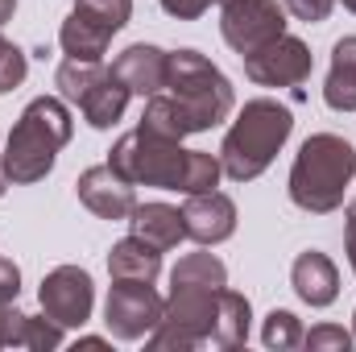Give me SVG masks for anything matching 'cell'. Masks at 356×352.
Returning a JSON list of instances; mask_svg holds the SVG:
<instances>
[{"mask_svg":"<svg viewBox=\"0 0 356 352\" xmlns=\"http://www.w3.org/2000/svg\"><path fill=\"white\" fill-rule=\"evenodd\" d=\"M108 166L116 175H124L133 186H162V191H182V195H203L216 191V182L224 175L216 154L203 150H182V141L154 137L145 129L124 133L112 154Z\"/></svg>","mask_w":356,"mask_h":352,"instance_id":"cell-1","label":"cell"},{"mask_svg":"<svg viewBox=\"0 0 356 352\" xmlns=\"http://www.w3.org/2000/svg\"><path fill=\"white\" fill-rule=\"evenodd\" d=\"M290 133H294V116H290L286 104H277V99H249L236 112V120H232V129H228V137L220 145L224 175L232 182L261 178L269 170V162L277 158V150L290 141Z\"/></svg>","mask_w":356,"mask_h":352,"instance_id":"cell-2","label":"cell"},{"mask_svg":"<svg viewBox=\"0 0 356 352\" xmlns=\"http://www.w3.org/2000/svg\"><path fill=\"white\" fill-rule=\"evenodd\" d=\"M356 175V150L336 133H315L298 145L290 166V199L311 216H327L344 203Z\"/></svg>","mask_w":356,"mask_h":352,"instance_id":"cell-3","label":"cell"},{"mask_svg":"<svg viewBox=\"0 0 356 352\" xmlns=\"http://www.w3.org/2000/svg\"><path fill=\"white\" fill-rule=\"evenodd\" d=\"M71 129L75 125H71L67 104L54 99V95H38L21 112L13 133H8V145H4V175H8V182L25 186V182H38V178L50 175L58 150L71 141Z\"/></svg>","mask_w":356,"mask_h":352,"instance_id":"cell-4","label":"cell"},{"mask_svg":"<svg viewBox=\"0 0 356 352\" xmlns=\"http://www.w3.org/2000/svg\"><path fill=\"white\" fill-rule=\"evenodd\" d=\"M162 91L175 95V104L186 112L195 133L216 129L236 108V91L228 83V75L211 58H203L199 50H175L170 54V75H166Z\"/></svg>","mask_w":356,"mask_h":352,"instance_id":"cell-5","label":"cell"},{"mask_svg":"<svg viewBox=\"0 0 356 352\" xmlns=\"http://www.w3.org/2000/svg\"><path fill=\"white\" fill-rule=\"evenodd\" d=\"M54 83H58L63 99L79 104V112H83V120H88L91 129H112L124 116L129 95H133L120 83V75L112 67H104V63H79V58H67L58 67Z\"/></svg>","mask_w":356,"mask_h":352,"instance_id":"cell-6","label":"cell"},{"mask_svg":"<svg viewBox=\"0 0 356 352\" xmlns=\"http://www.w3.org/2000/svg\"><path fill=\"white\" fill-rule=\"evenodd\" d=\"M216 315H220V290H207V286H170L166 315L149 332V349L186 352V349L207 344L211 328H216Z\"/></svg>","mask_w":356,"mask_h":352,"instance_id":"cell-7","label":"cell"},{"mask_svg":"<svg viewBox=\"0 0 356 352\" xmlns=\"http://www.w3.org/2000/svg\"><path fill=\"white\" fill-rule=\"evenodd\" d=\"M166 315V298L154 290V282H124L112 278L108 303H104V323L116 340H145Z\"/></svg>","mask_w":356,"mask_h":352,"instance_id":"cell-8","label":"cell"},{"mask_svg":"<svg viewBox=\"0 0 356 352\" xmlns=\"http://www.w3.org/2000/svg\"><path fill=\"white\" fill-rule=\"evenodd\" d=\"M220 33L245 58L257 46H266V42L286 33V4H277V0H224Z\"/></svg>","mask_w":356,"mask_h":352,"instance_id":"cell-9","label":"cell"},{"mask_svg":"<svg viewBox=\"0 0 356 352\" xmlns=\"http://www.w3.org/2000/svg\"><path fill=\"white\" fill-rule=\"evenodd\" d=\"M311 67H315V58H311L307 42H298L290 33H282L266 46H257L253 54H245V75L257 88H298L311 79Z\"/></svg>","mask_w":356,"mask_h":352,"instance_id":"cell-10","label":"cell"},{"mask_svg":"<svg viewBox=\"0 0 356 352\" xmlns=\"http://www.w3.org/2000/svg\"><path fill=\"white\" fill-rule=\"evenodd\" d=\"M38 303L42 311L58 323V328H83L91 319V307H95V286H91V273L79 265H58L42 278V290H38Z\"/></svg>","mask_w":356,"mask_h":352,"instance_id":"cell-11","label":"cell"},{"mask_svg":"<svg viewBox=\"0 0 356 352\" xmlns=\"http://www.w3.org/2000/svg\"><path fill=\"white\" fill-rule=\"evenodd\" d=\"M75 191H79V203H83L88 211H95L99 220H129L133 207H137L133 182H129L124 175H116L108 162L83 170L79 182H75Z\"/></svg>","mask_w":356,"mask_h":352,"instance_id":"cell-12","label":"cell"},{"mask_svg":"<svg viewBox=\"0 0 356 352\" xmlns=\"http://www.w3.org/2000/svg\"><path fill=\"white\" fill-rule=\"evenodd\" d=\"M182 220H186V237L191 241H199V245H224L236 232V203L224 191L186 195Z\"/></svg>","mask_w":356,"mask_h":352,"instance_id":"cell-13","label":"cell"},{"mask_svg":"<svg viewBox=\"0 0 356 352\" xmlns=\"http://www.w3.org/2000/svg\"><path fill=\"white\" fill-rule=\"evenodd\" d=\"M112 71L120 75V83L133 91V95H158V91L166 88V75H170V54L158 50V46L137 42V46H129L112 63Z\"/></svg>","mask_w":356,"mask_h":352,"instance_id":"cell-14","label":"cell"},{"mask_svg":"<svg viewBox=\"0 0 356 352\" xmlns=\"http://www.w3.org/2000/svg\"><path fill=\"white\" fill-rule=\"evenodd\" d=\"M290 286H294V294L307 307H332L336 294H340V269H336V262L327 253L307 249L290 269Z\"/></svg>","mask_w":356,"mask_h":352,"instance_id":"cell-15","label":"cell"},{"mask_svg":"<svg viewBox=\"0 0 356 352\" xmlns=\"http://www.w3.org/2000/svg\"><path fill=\"white\" fill-rule=\"evenodd\" d=\"M0 349H29V352H54L63 349V328L46 315H21L8 303H0Z\"/></svg>","mask_w":356,"mask_h":352,"instance_id":"cell-16","label":"cell"},{"mask_svg":"<svg viewBox=\"0 0 356 352\" xmlns=\"http://www.w3.org/2000/svg\"><path fill=\"white\" fill-rule=\"evenodd\" d=\"M129 224H133V237L149 241L162 253L175 249L178 241H186V220H182V211L170 207V203H137L133 216H129Z\"/></svg>","mask_w":356,"mask_h":352,"instance_id":"cell-17","label":"cell"},{"mask_svg":"<svg viewBox=\"0 0 356 352\" xmlns=\"http://www.w3.org/2000/svg\"><path fill=\"white\" fill-rule=\"evenodd\" d=\"M108 273L124 278V282H158V273H162V249H154L141 237H124L108 253Z\"/></svg>","mask_w":356,"mask_h":352,"instance_id":"cell-18","label":"cell"},{"mask_svg":"<svg viewBox=\"0 0 356 352\" xmlns=\"http://www.w3.org/2000/svg\"><path fill=\"white\" fill-rule=\"evenodd\" d=\"M323 99L332 112H356V38H340L332 50V71L323 83Z\"/></svg>","mask_w":356,"mask_h":352,"instance_id":"cell-19","label":"cell"},{"mask_svg":"<svg viewBox=\"0 0 356 352\" xmlns=\"http://www.w3.org/2000/svg\"><path fill=\"white\" fill-rule=\"evenodd\" d=\"M249 323H253L249 298L224 286L220 290V315H216V328H211V344L216 349H241L249 340Z\"/></svg>","mask_w":356,"mask_h":352,"instance_id":"cell-20","label":"cell"},{"mask_svg":"<svg viewBox=\"0 0 356 352\" xmlns=\"http://www.w3.org/2000/svg\"><path fill=\"white\" fill-rule=\"evenodd\" d=\"M108 42H112V38H108L104 29H95L91 21H83L79 13H71V17L63 21V29H58L63 54H67V58H79V63H104Z\"/></svg>","mask_w":356,"mask_h":352,"instance_id":"cell-21","label":"cell"},{"mask_svg":"<svg viewBox=\"0 0 356 352\" xmlns=\"http://www.w3.org/2000/svg\"><path fill=\"white\" fill-rule=\"evenodd\" d=\"M137 129H145V133H154V137H166V141H182V137L195 133L191 120H186V112L175 104L170 91H158V95L145 99V112H141V125H137Z\"/></svg>","mask_w":356,"mask_h":352,"instance_id":"cell-22","label":"cell"},{"mask_svg":"<svg viewBox=\"0 0 356 352\" xmlns=\"http://www.w3.org/2000/svg\"><path fill=\"white\" fill-rule=\"evenodd\" d=\"M170 286H207V290H224L228 286V265L216 253H186L170 269Z\"/></svg>","mask_w":356,"mask_h":352,"instance_id":"cell-23","label":"cell"},{"mask_svg":"<svg viewBox=\"0 0 356 352\" xmlns=\"http://www.w3.org/2000/svg\"><path fill=\"white\" fill-rule=\"evenodd\" d=\"M71 13H79L83 21H91L95 29H104V33L112 38V33H120V29L129 25V17H133V0H75Z\"/></svg>","mask_w":356,"mask_h":352,"instance_id":"cell-24","label":"cell"},{"mask_svg":"<svg viewBox=\"0 0 356 352\" xmlns=\"http://www.w3.org/2000/svg\"><path fill=\"white\" fill-rule=\"evenodd\" d=\"M302 323H298V315L294 311H269L266 315V332H261V340H266V349H277V352H290V349H302Z\"/></svg>","mask_w":356,"mask_h":352,"instance_id":"cell-25","label":"cell"},{"mask_svg":"<svg viewBox=\"0 0 356 352\" xmlns=\"http://www.w3.org/2000/svg\"><path fill=\"white\" fill-rule=\"evenodd\" d=\"M25 75H29V63H25V54L8 42V38H0V95L13 88H21L25 83Z\"/></svg>","mask_w":356,"mask_h":352,"instance_id":"cell-26","label":"cell"},{"mask_svg":"<svg viewBox=\"0 0 356 352\" xmlns=\"http://www.w3.org/2000/svg\"><path fill=\"white\" fill-rule=\"evenodd\" d=\"M302 349H311V352H348L353 349V332H344V328H336V323H319V328H311V332L302 336Z\"/></svg>","mask_w":356,"mask_h":352,"instance_id":"cell-27","label":"cell"},{"mask_svg":"<svg viewBox=\"0 0 356 352\" xmlns=\"http://www.w3.org/2000/svg\"><path fill=\"white\" fill-rule=\"evenodd\" d=\"M282 4H286V13H290L294 21L319 25V21H327V13H332L336 0H282Z\"/></svg>","mask_w":356,"mask_h":352,"instance_id":"cell-28","label":"cell"},{"mask_svg":"<svg viewBox=\"0 0 356 352\" xmlns=\"http://www.w3.org/2000/svg\"><path fill=\"white\" fill-rule=\"evenodd\" d=\"M170 17H178V21H195V17H203L216 0H158Z\"/></svg>","mask_w":356,"mask_h":352,"instance_id":"cell-29","label":"cell"},{"mask_svg":"<svg viewBox=\"0 0 356 352\" xmlns=\"http://www.w3.org/2000/svg\"><path fill=\"white\" fill-rule=\"evenodd\" d=\"M17 294H21V269H17V262L0 257V303H13Z\"/></svg>","mask_w":356,"mask_h":352,"instance_id":"cell-30","label":"cell"},{"mask_svg":"<svg viewBox=\"0 0 356 352\" xmlns=\"http://www.w3.org/2000/svg\"><path fill=\"white\" fill-rule=\"evenodd\" d=\"M344 253H348V265L356 273V199L348 203V216H344Z\"/></svg>","mask_w":356,"mask_h":352,"instance_id":"cell-31","label":"cell"},{"mask_svg":"<svg viewBox=\"0 0 356 352\" xmlns=\"http://www.w3.org/2000/svg\"><path fill=\"white\" fill-rule=\"evenodd\" d=\"M13 13H17V0H0V25L13 21Z\"/></svg>","mask_w":356,"mask_h":352,"instance_id":"cell-32","label":"cell"},{"mask_svg":"<svg viewBox=\"0 0 356 352\" xmlns=\"http://www.w3.org/2000/svg\"><path fill=\"white\" fill-rule=\"evenodd\" d=\"M8 191V175H4V158H0V195Z\"/></svg>","mask_w":356,"mask_h":352,"instance_id":"cell-33","label":"cell"},{"mask_svg":"<svg viewBox=\"0 0 356 352\" xmlns=\"http://www.w3.org/2000/svg\"><path fill=\"white\" fill-rule=\"evenodd\" d=\"M344 8H348V13H356V0H344Z\"/></svg>","mask_w":356,"mask_h":352,"instance_id":"cell-34","label":"cell"},{"mask_svg":"<svg viewBox=\"0 0 356 352\" xmlns=\"http://www.w3.org/2000/svg\"><path fill=\"white\" fill-rule=\"evenodd\" d=\"M353 332H356V315H353Z\"/></svg>","mask_w":356,"mask_h":352,"instance_id":"cell-35","label":"cell"}]
</instances>
